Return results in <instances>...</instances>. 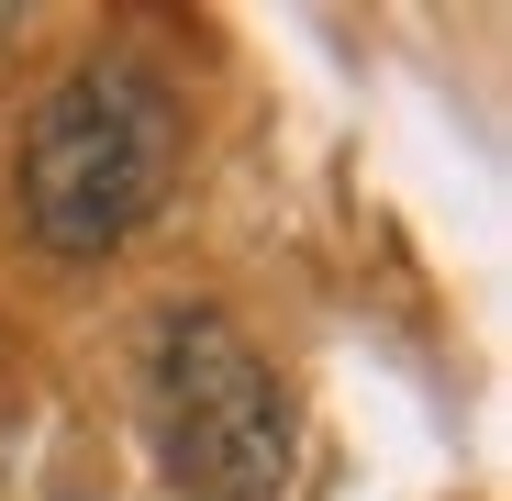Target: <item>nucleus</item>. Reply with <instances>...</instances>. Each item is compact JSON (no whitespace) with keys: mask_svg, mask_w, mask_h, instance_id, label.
Segmentation results:
<instances>
[{"mask_svg":"<svg viewBox=\"0 0 512 501\" xmlns=\"http://www.w3.org/2000/svg\"><path fill=\"white\" fill-rule=\"evenodd\" d=\"M167 179H179V101L134 56L67 67L23 123V223L56 257H112L123 234H145Z\"/></svg>","mask_w":512,"mask_h":501,"instance_id":"obj_1","label":"nucleus"},{"mask_svg":"<svg viewBox=\"0 0 512 501\" xmlns=\"http://www.w3.org/2000/svg\"><path fill=\"white\" fill-rule=\"evenodd\" d=\"M145 424L179 501H279L290 490V390L234 312H167L145 334Z\"/></svg>","mask_w":512,"mask_h":501,"instance_id":"obj_2","label":"nucleus"}]
</instances>
